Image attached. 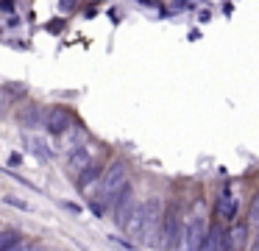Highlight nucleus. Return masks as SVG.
Returning <instances> with one entry per match:
<instances>
[{
    "label": "nucleus",
    "instance_id": "nucleus-1",
    "mask_svg": "<svg viewBox=\"0 0 259 251\" xmlns=\"http://www.w3.org/2000/svg\"><path fill=\"white\" fill-rule=\"evenodd\" d=\"M125 184H128V167H125V162L114 159L112 165H109L106 170L101 173V187H98V195L92 198V204L101 206V209L112 206L114 198L123 193Z\"/></svg>",
    "mask_w": 259,
    "mask_h": 251
},
{
    "label": "nucleus",
    "instance_id": "nucleus-2",
    "mask_svg": "<svg viewBox=\"0 0 259 251\" xmlns=\"http://www.w3.org/2000/svg\"><path fill=\"white\" fill-rule=\"evenodd\" d=\"M206 218L201 212H192L181 221V237H179V245L176 251H198L203 243V234H206Z\"/></svg>",
    "mask_w": 259,
    "mask_h": 251
},
{
    "label": "nucleus",
    "instance_id": "nucleus-3",
    "mask_svg": "<svg viewBox=\"0 0 259 251\" xmlns=\"http://www.w3.org/2000/svg\"><path fill=\"white\" fill-rule=\"evenodd\" d=\"M145 209V218H142V234L140 240L145 245H156L159 243V229H162V215H164V206L159 198H148L142 204Z\"/></svg>",
    "mask_w": 259,
    "mask_h": 251
},
{
    "label": "nucleus",
    "instance_id": "nucleus-4",
    "mask_svg": "<svg viewBox=\"0 0 259 251\" xmlns=\"http://www.w3.org/2000/svg\"><path fill=\"white\" fill-rule=\"evenodd\" d=\"M181 237V215H179V206H167L162 215V229H159V248L164 251H173L179 245Z\"/></svg>",
    "mask_w": 259,
    "mask_h": 251
},
{
    "label": "nucleus",
    "instance_id": "nucleus-5",
    "mask_svg": "<svg viewBox=\"0 0 259 251\" xmlns=\"http://www.w3.org/2000/svg\"><path fill=\"white\" fill-rule=\"evenodd\" d=\"M73 126H75V117H73V112H70L67 106H51V109H45L42 128H45L48 134L62 137V134H67Z\"/></svg>",
    "mask_w": 259,
    "mask_h": 251
},
{
    "label": "nucleus",
    "instance_id": "nucleus-6",
    "mask_svg": "<svg viewBox=\"0 0 259 251\" xmlns=\"http://www.w3.org/2000/svg\"><path fill=\"white\" fill-rule=\"evenodd\" d=\"M134 206H137V195H134V187L131 184H125L123 187V193L114 198V204H112V212H114V223H117L120 229L125 226V221H128V215L134 212Z\"/></svg>",
    "mask_w": 259,
    "mask_h": 251
},
{
    "label": "nucleus",
    "instance_id": "nucleus-7",
    "mask_svg": "<svg viewBox=\"0 0 259 251\" xmlns=\"http://www.w3.org/2000/svg\"><path fill=\"white\" fill-rule=\"evenodd\" d=\"M237 212H240V201H237V195L231 193V187H226L223 193H220L218 204H214V215H218V223L223 221H234Z\"/></svg>",
    "mask_w": 259,
    "mask_h": 251
},
{
    "label": "nucleus",
    "instance_id": "nucleus-8",
    "mask_svg": "<svg viewBox=\"0 0 259 251\" xmlns=\"http://www.w3.org/2000/svg\"><path fill=\"white\" fill-rule=\"evenodd\" d=\"M42 120H45V106L34 103V100L25 103L23 109L17 112V123L23 128H31V131H34V128H42Z\"/></svg>",
    "mask_w": 259,
    "mask_h": 251
},
{
    "label": "nucleus",
    "instance_id": "nucleus-9",
    "mask_svg": "<svg viewBox=\"0 0 259 251\" xmlns=\"http://www.w3.org/2000/svg\"><path fill=\"white\" fill-rule=\"evenodd\" d=\"M198 251H229L226 248V229L220 223H212L206 229V234H203V243Z\"/></svg>",
    "mask_w": 259,
    "mask_h": 251
},
{
    "label": "nucleus",
    "instance_id": "nucleus-10",
    "mask_svg": "<svg viewBox=\"0 0 259 251\" xmlns=\"http://www.w3.org/2000/svg\"><path fill=\"white\" fill-rule=\"evenodd\" d=\"M90 165H92V151L87 148V145H81L78 151H73V154H70V159H67V170L73 173L75 178H78Z\"/></svg>",
    "mask_w": 259,
    "mask_h": 251
},
{
    "label": "nucleus",
    "instance_id": "nucleus-11",
    "mask_svg": "<svg viewBox=\"0 0 259 251\" xmlns=\"http://www.w3.org/2000/svg\"><path fill=\"white\" fill-rule=\"evenodd\" d=\"M248 243V226L245 223H234L231 232H226V248L229 251H242Z\"/></svg>",
    "mask_w": 259,
    "mask_h": 251
},
{
    "label": "nucleus",
    "instance_id": "nucleus-12",
    "mask_svg": "<svg viewBox=\"0 0 259 251\" xmlns=\"http://www.w3.org/2000/svg\"><path fill=\"white\" fill-rule=\"evenodd\" d=\"M142 218H145V209H142V204H137L134 212L128 215V221H125V226H123L128 237H140L142 234Z\"/></svg>",
    "mask_w": 259,
    "mask_h": 251
},
{
    "label": "nucleus",
    "instance_id": "nucleus-13",
    "mask_svg": "<svg viewBox=\"0 0 259 251\" xmlns=\"http://www.w3.org/2000/svg\"><path fill=\"white\" fill-rule=\"evenodd\" d=\"M62 137H64V148H67L70 154H73V151H78L81 145H84V131H81L78 123H75V126L70 128L67 134H62Z\"/></svg>",
    "mask_w": 259,
    "mask_h": 251
},
{
    "label": "nucleus",
    "instance_id": "nucleus-14",
    "mask_svg": "<svg viewBox=\"0 0 259 251\" xmlns=\"http://www.w3.org/2000/svg\"><path fill=\"white\" fill-rule=\"evenodd\" d=\"M98 178H101V167H98V165H95V162H92V165H90V167H87V170H84V173H81V176H78V178H75V184H78V187H81V190H90V187H92V184H95V182H98Z\"/></svg>",
    "mask_w": 259,
    "mask_h": 251
},
{
    "label": "nucleus",
    "instance_id": "nucleus-15",
    "mask_svg": "<svg viewBox=\"0 0 259 251\" xmlns=\"http://www.w3.org/2000/svg\"><path fill=\"white\" fill-rule=\"evenodd\" d=\"M14 92H20V89L17 87H14V89L0 87V117L9 115V109H12V103H14Z\"/></svg>",
    "mask_w": 259,
    "mask_h": 251
},
{
    "label": "nucleus",
    "instance_id": "nucleus-16",
    "mask_svg": "<svg viewBox=\"0 0 259 251\" xmlns=\"http://www.w3.org/2000/svg\"><path fill=\"white\" fill-rule=\"evenodd\" d=\"M20 243V234L14 229H0V251H12Z\"/></svg>",
    "mask_w": 259,
    "mask_h": 251
},
{
    "label": "nucleus",
    "instance_id": "nucleus-17",
    "mask_svg": "<svg viewBox=\"0 0 259 251\" xmlns=\"http://www.w3.org/2000/svg\"><path fill=\"white\" fill-rule=\"evenodd\" d=\"M31 148H34V154L39 156V159H45V162H48V159H53V154L45 148V142H42V139H31Z\"/></svg>",
    "mask_w": 259,
    "mask_h": 251
},
{
    "label": "nucleus",
    "instance_id": "nucleus-18",
    "mask_svg": "<svg viewBox=\"0 0 259 251\" xmlns=\"http://www.w3.org/2000/svg\"><path fill=\"white\" fill-rule=\"evenodd\" d=\"M3 201H6V204H12V206H17V209H25V212L31 209V204H28V201H23V198H14V195H6Z\"/></svg>",
    "mask_w": 259,
    "mask_h": 251
},
{
    "label": "nucleus",
    "instance_id": "nucleus-19",
    "mask_svg": "<svg viewBox=\"0 0 259 251\" xmlns=\"http://www.w3.org/2000/svg\"><path fill=\"white\" fill-rule=\"evenodd\" d=\"M12 251H39V248H36V245L34 243H28V240H20V243L17 245H14V248Z\"/></svg>",
    "mask_w": 259,
    "mask_h": 251
},
{
    "label": "nucleus",
    "instance_id": "nucleus-20",
    "mask_svg": "<svg viewBox=\"0 0 259 251\" xmlns=\"http://www.w3.org/2000/svg\"><path fill=\"white\" fill-rule=\"evenodd\" d=\"M251 221L259 223V195L253 198V204H251Z\"/></svg>",
    "mask_w": 259,
    "mask_h": 251
},
{
    "label": "nucleus",
    "instance_id": "nucleus-21",
    "mask_svg": "<svg viewBox=\"0 0 259 251\" xmlns=\"http://www.w3.org/2000/svg\"><path fill=\"white\" fill-rule=\"evenodd\" d=\"M64 209H70V212H75V215H81V206L73 204V201H64Z\"/></svg>",
    "mask_w": 259,
    "mask_h": 251
}]
</instances>
